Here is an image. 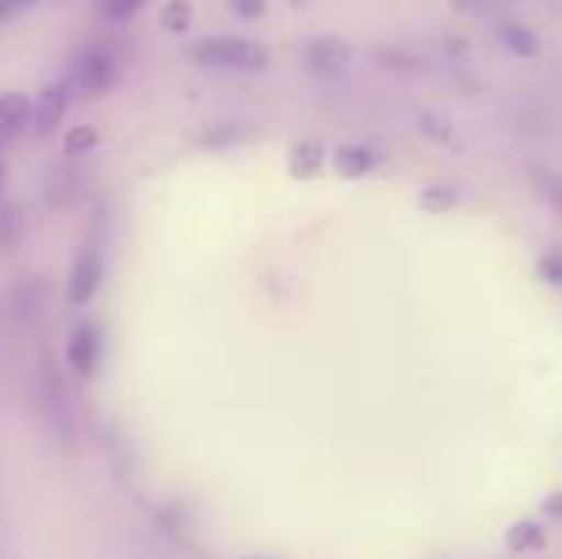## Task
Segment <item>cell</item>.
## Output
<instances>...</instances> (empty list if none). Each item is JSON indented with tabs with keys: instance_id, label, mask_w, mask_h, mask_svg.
I'll use <instances>...</instances> for the list:
<instances>
[{
	"instance_id": "obj_1",
	"label": "cell",
	"mask_w": 562,
	"mask_h": 559,
	"mask_svg": "<svg viewBox=\"0 0 562 559\" xmlns=\"http://www.w3.org/2000/svg\"><path fill=\"white\" fill-rule=\"evenodd\" d=\"M188 58L195 66L207 69H237V74H257V69L268 66V46L252 43V38H203L188 51Z\"/></svg>"
},
{
	"instance_id": "obj_2",
	"label": "cell",
	"mask_w": 562,
	"mask_h": 559,
	"mask_svg": "<svg viewBox=\"0 0 562 559\" xmlns=\"http://www.w3.org/2000/svg\"><path fill=\"white\" fill-rule=\"evenodd\" d=\"M35 403L43 411L46 425H50L58 437H69L74 429V411H69V395H66V383H61L58 368L50 360L38 365V376H35Z\"/></svg>"
},
{
	"instance_id": "obj_3",
	"label": "cell",
	"mask_w": 562,
	"mask_h": 559,
	"mask_svg": "<svg viewBox=\"0 0 562 559\" xmlns=\"http://www.w3.org/2000/svg\"><path fill=\"white\" fill-rule=\"evenodd\" d=\"M119 77V62L112 51L104 46H89L85 54H77L74 69H69V89L74 92H85V97H100L115 85Z\"/></svg>"
},
{
	"instance_id": "obj_4",
	"label": "cell",
	"mask_w": 562,
	"mask_h": 559,
	"mask_svg": "<svg viewBox=\"0 0 562 559\" xmlns=\"http://www.w3.org/2000/svg\"><path fill=\"white\" fill-rule=\"evenodd\" d=\"M100 280H104L100 254H97V249H85V254L74 261V272H69V303L85 306L100 291Z\"/></svg>"
},
{
	"instance_id": "obj_5",
	"label": "cell",
	"mask_w": 562,
	"mask_h": 559,
	"mask_svg": "<svg viewBox=\"0 0 562 559\" xmlns=\"http://www.w3.org/2000/svg\"><path fill=\"white\" fill-rule=\"evenodd\" d=\"M69 365H74V372L81 376H92L100 365V329L97 326H85L74 334V342H69Z\"/></svg>"
},
{
	"instance_id": "obj_6",
	"label": "cell",
	"mask_w": 562,
	"mask_h": 559,
	"mask_svg": "<svg viewBox=\"0 0 562 559\" xmlns=\"http://www.w3.org/2000/svg\"><path fill=\"white\" fill-rule=\"evenodd\" d=\"M66 108H69V85H54V89H46L43 97H38V108H35V131L38 135H50V131L61 123V115H66Z\"/></svg>"
},
{
	"instance_id": "obj_7",
	"label": "cell",
	"mask_w": 562,
	"mask_h": 559,
	"mask_svg": "<svg viewBox=\"0 0 562 559\" xmlns=\"http://www.w3.org/2000/svg\"><path fill=\"white\" fill-rule=\"evenodd\" d=\"M27 112H31V104H27V97H20V92H4V97H0V146L20 135Z\"/></svg>"
},
{
	"instance_id": "obj_8",
	"label": "cell",
	"mask_w": 562,
	"mask_h": 559,
	"mask_svg": "<svg viewBox=\"0 0 562 559\" xmlns=\"http://www.w3.org/2000/svg\"><path fill=\"white\" fill-rule=\"evenodd\" d=\"M348 58H352V46L340 43V38H322V43H314L311 51H306V62H311L314 69H340V66H348Z\"/></svg>"
},
{
	"instance_id": "obj_9",
	"label": "cell",
	"mask_w": 562,
	"mask_h": 559,
	"mask_svg": "<svg viewBox=\"0 0 562 559\" xmlns=\"http://www.w3.org/2000/svg\"><path fill=\"white\" fill-rule=\"evenodd\" d=\"M142 4H146V0H97V12L104 15L108 23H123V20H131Z\"/></svg>"
},
{
	"instance_id": "obj_10",
	"label": "cell",
	"mask_w": 562,
	"mask_h": 559,
	"mask_svg": "<svg viewBox=\"0 0 562 559\" xmlns=\"http://www.w3.org/2000/svg\"><path fill=\"white\" fill-rule=\"evenodd\" d=\"M188 23H192V4H184V0H177V4H169L161 12V27L172 31V35H177V31H184Z\"/></svg>"
},
{
	"instance_id": "obj_11",
	"label": "cell",
	"mask_w": 562,
	"mask_h": 559,
	"mask_svg": "<svg viewBox=\"0 0 562 559\" xmlns=\"http://www.w3.org/2000/svg\"><path fill=\"white\" fill-rule=\"evenodd\" d=\"M340 172H368L375 165V157L368 149H340Z\"/></svg>"
},
{
	"instance_id": "obj_12",
	"label": "cell",
	"mask_w": 562,
	"mask_h": 559,
	"mask_svg": "<svg viewBox=\"0 0 562 559\" xmlns=\"http://www.w3.org/2000/svg\"><path fill=\"white\" fill-rule=\"evenodd\" d=\"M505 43H509L513 46V51H517V54H532L536 51V43H532V38H525V31H520V27H505Z\"/></svg>"
},
{
	"instance_id": "obj_13",
	"label": "cell",
	"mask_w": 562,
	"mask_h": 559,
	"mask_svg": "<svg viewBox=\"0 0 562 559\" xmlns=\"http://www.w3.org/2000/svg\"><path fill=\"white\" fill-rule=\"evenodd\" d=\"M543 192H548V200L555 203V211L562 215V180H555V177H543Z\"/></svg>"
},
{
	"instance_id": "obj_14",
	"label": "cell",
	"mask_w": 562,
	"mask_h": 559,
	"mask_svg": "<svg viewBox=\"0 0 562 559\" xmlns=\"http://www.w3.org/2000/svg\"><path fill=\"white\" fill-rule=\"evenodd\" d=\"M27 4H35V0H0V23L8 20V15H15V12H23Z\"/></svg>"
},
{
	"instance_id": "obj_15",
	"label": "cell",
	"mask_w": 562,
	"mask_h": 559,
	"mask_svg": "<svg viewBox=\"0 0 562 559\" xmlns=\"http://www.w3.org/2000/svg\"><path fill=\"white\" fill-rule=\"evenodd\" d=\"M237 12H241V15H260V0H237Z\"/></svg>"
},
{
	"instance_id": "obj_16",
	"label": "cell",
	"mask_w": 562,
	"mask_h": 559,
	"mask_svg": "<svg viewBox=\"0 0 562 559\" xmlns=\"http://www.w3.org/2000/svg\"><path fill=\"white\" fill-rule=\"evenodd\" d=\"M0 185H4V165H0Z\"/></svg>"
}]
</instances>
